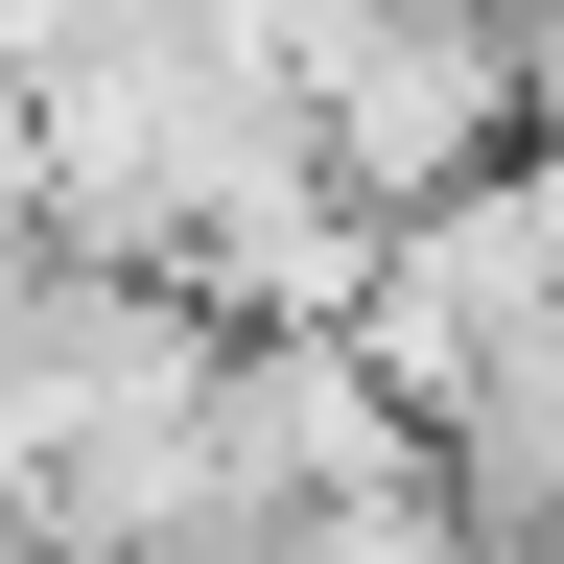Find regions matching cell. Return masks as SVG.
Wrapping results in <instances>:
<instances>
[{"mask_svg": "<svg viewBox=\"0 0 564 564\" xmlns=\"http://www.w3.org/2000/svg\"><path fill=\"white\" fill-rule=\"evenodd\" d=\"M282 118H306V165L352 212H423V188H470V165L541 141V24L518 0H352V24L282 70Z\"/></svg>", "mask_w": 564, "mask_h": 564, "instance_id": "obj_1", "label": "cell"}, {"mask_svg": "<svg viewBox=\"0 0 564 564\" xmlns=\"http://www.w3.org/2000/svg\"><path fill=\"white\" fill-rule=\"evenodd\" d=\"M541 188H564V24H541Z\"/></svg>", "mask_w": 564, "mask_h": 564, "instance_id": "obj_2", "label": "cell"}, {"mask_svg": "<svg viewBox=\"0 0 564 564\" xmlns=\"http://www.w3.org/2000/svg\"><path fill=\"white\" fill-rule=\"evenodd\" d=\"M470 564H564V518H541V541H470Z\"/></svg>", "mask_w": 564, "mask_h": 564, "instance_id": "obj_3", "label": "cell"}, {"mask_svg": "<svg viewBox=\"0 0 564 564\" xmlns=\"http://www.w3.org/2000/svg\"><path fill=\"white\" fill-rule=\"evenodd\" d=\"M0 518H24V423H0Z\"/></svg>", "mask_w": 564, "mask_h": 564, "instance_id": "obj_4", "label": "cell"}, {"mask_svg": "<svg viewBox=\"0 0 564 564\" xmlns=\"http://www.w3.org/2000/svg\"><path fill=\"white\" fill-rule=\"evenodd\" d=\"M518 24H541V0H518Z\"/></svg>", "mask_w": 564, "mask_h": 564, "instance_id": "obj_5", "label": "cell"}]
</instances>
